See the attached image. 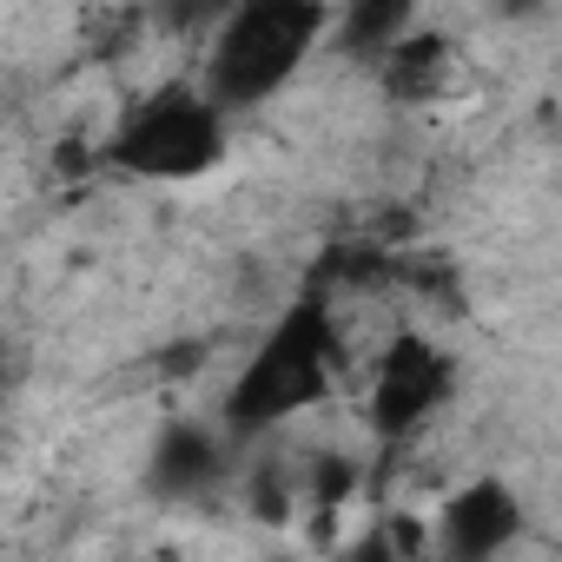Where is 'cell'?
<instances>
[{
  "label": "cell",
  "mask_w": 562,
  "mask_h": 562,
  "mask_svg": "<svg viewBox=\"0 0 562 562\" xmlns=\"http://www.w3.org/2000/svg\"><path fill=\"white\" fill-rule=\"evenodd\" d=\"M225 159V106L212 93H153L106 139V166L126 179H199Z\"/></svg>",
  "instance_id": "cell-3"
},
{
  "label": "cell",
  "mask_w": 562,
  "mask_h": 562,
  "mask_svg": "<svg viewBox=\"0 0 562 562\" xmlns=\"http://www.w3.org/2000/svg\"><path fill=\"white\" fill-rule=\"evenodd\" d=\"M218 470H225V457H218V437H212V430H199V424H172V430L153 443L146 483H153V496H166V503H186V496L212 490V483H218Z\"/></svg>",
  "instance_id": "cell-6"
},
{
  "label": "cell",
  "mask_w": 562,
  "mask_h": 562,
  "mask_svg": "<svg viewBox=\"0 0 562 562\" xmlns=\"http://www.w3.org/2000/svg\"><path fill=\"white\" fill-rule=\"evenodd\" d=\"M159 8V21L172 27V34H205V27H218L238 0H153Z\"/></svg>",
  "instance_id": "cell-9"
},
{
  "label": "cell",
  "mask_w": 562,
  "mask_h": 562,
  "mask_svg": "<svg viewBox=\"0 0 562 562\" xmlns=\"http://www.w3.org/2000/svg\"><path fill=\"white\" fill-rule=\"evenodd\" d=\"M411 14H417V0H345V14H338V54L345 60H384L404 34H411Z\"/></svg>",
  "instance_id": "cell-7"
},
{
  "label": "cell",
  "mask_w": 562,
  "mask_h": 562,
  "mask_svg": "<svg viewBox=\"0 0 562 562\" xmlns=\"http://www.w3.org/2000/svg\"><path fill=\"white\" fill-rule=\"evenodd\" d=\"M443 391H450V364H443V351H437L430 338L404 331V338L384 351L378 384H371V424H378V437H404V430H417V424L443 404Z\"/></svg>",
  "instance_id": "cell-4"
},
{
  "label": "cell",
  "mask_w": 562,
  "mask_h": 562,
  "mask_svg": "<svg viewBox=\"0 0 562 562\" xmlns=\"http://www.w3.org/2000/svg\"><path fill=\"white\" fill-rule=\"evenodd\" d=\"M331 358H338V325L325 299H299L285 318L265 331V345L245 358V371L225 391V430L258 437L299 417L331 391Z\"/></svg>",
  "instance_id": "cell-1"
},
{
  "label": "cell",
  "mask_w": 562,
  "mask_h": 562,
  "mask_svg": "<svg viewBox=\"0 0 562 562\" xmlns=\"http://www.w3.org/2000/svg\"><path fill=\"white\" fill-rule=\"evenodd\" d=\"M443 60H450L443 34H404V41L378 60V67H384V93H391V100H424V93L437 87Z\"/></svg>",
  "instance_id": "cell-8"
},
{
  "label": "cell",
  "mask_w": 562,
  "mask_h": 562,
  "mask_svg": "<svg viewBox=\"0 0 562 562\" xmlns=\"http://www.w3.org/2000/svg\"><path fill=\"white\" fill-rule=\"evenodd\" d=\"M522 529V503L509 483L496 476H476L463 483L450 503H443V522H437V549L457 555V562H483V555H503Z\"/></svg>",
  "instance_id": "cell-5"
},
{
  "label": "cell",
  "mask_w": 562,
  "mask_h": 562,
  "mask_svg": "<svg viewBox=\"0 0 562 562\" xmlns=\"http://www.w3.org/2000/svg\"><path fill=\"white\" fill-rule=\"evenodd\" d=\"M331 27L325 0H238L212 34V67H205V93L225 113L265 106L285 87L305 54L318 47V34Z\"/></svg>",
  "instance_id": "cell-2"
}]
</instances>
